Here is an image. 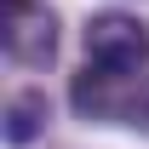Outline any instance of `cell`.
Returning a JSON list of instances; mask_svg holds the SVG:
<instances>
[{
  "mask_svg": "<svg viewBox=\"0 0 149 149\" xmlns=\"http://www.w3.org/2000/svg\"><path fill=\"white\" fill-rule=\"evenodd\" d=\"M109 80L115 74H74V86H69V103H74V115L80 120H115V115H126V103L109 92Z\"/></svg>",
  "mask_w": 149,
  "mask_h": 149,
  "instance_id": "obj_4",
  "label": "cell"
},
{
  "mask_svg": "<svg viewBox=\"0 0 149 149\" xmlns=\"http://www.w3.org/2000/svg\"><path fill=\"white\" fill-rule=\"evenodd\" d=\"M80 40H86V69L115 74V80L149 63V23L132 12H92Z\"/></svg>",
  "mask_w": 149,
  "mask_h": 149,
  "instance_id": "obj_1",
  "label": "cell"
},
{
  "mask_svg": "<svg viewBox=\"0 0 149 149\" xmlns=\"http://www.w3.org/2000/svg\"><path fill=\"white\" fill-rule=\"evenodd\" d=\"M126 120H132V126H138V132H143V138H149V80H143V86H138V97H132V103H126Z\"/></svg>",
  "mask_w": 149,
  "mask_h": 149,
  "instance_id": "obj_5",
  "label": "cell"
},
{
  "mask_svg": "<svg viewBox=\"0 0 149 149\" xmlns=\"http://www.w3.org/2000/svg\"><path fill=\"white\" fill-rule=\"evenodd\" d=\"M46 120H52V103H46L40 86L12 92V97H6V115H0V138H6L12 149H23V143H35L40 132H46Z\"/></svg>",
  "mask_w": 149,
  "mask_h": 149,
  "instance_id": "obj_3",
  "label": "cell"
},
{
  "mask_svg": "<svg viewBox=\"0 0 149 149\" xmlns=\"http://www.w3.org/2000/svg\"><path fill=\"white\" fill-rule=\"evenodd\" d=\"M0 40L23 69H46L57 57V12L40 0H0Z\"/></svg>",
  "mask_w": 149,
  "mask_h": 149,
  "instance_id": "obj_2",
  "label": "cell"
}]
</instances>
